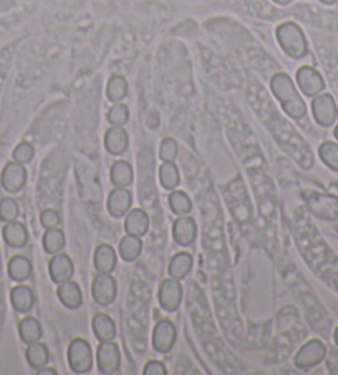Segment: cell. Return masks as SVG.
<instances>
[{
    "label": "cell",
    "mask_w": 338,
    "mask_h": 375,
    "mask_svg": "<svg viewBox=\"0 0 338 375\" xmlns=\"http://www.w3.org/2000/svg\"><path fill=\"white\" fill-rule=\"evenodd\" d=\"M270 88L277 97L282 110L289 115L292 120H302L307 116V105L304 97L300 96L295 83L287 73H277L270 80Z\"/></svg>",
    "instance_id": "6da1fadb"
},
{
    "label": "cell",
    "mask_w": 338,
    "mask_h": 375,
    "mask_svg": "<svg viewBox=\"0 0 338 375\" xmlns=\"http://www.w3.org/2000/svg\"><path fill=\"white\" fill-rule=\"evenodd\" d=\"M275 35H277L282 50H284L290 58H304L307 51H309V43H307L305 33L302 32V28L294 22H285L279 25Z\"/></svg>",
    "instance_id": "7a4b0ae2"
},
{
    "label": "cell",
    "mask_w": 338,
    "mask_h": 375,
    "mask_svg": "<svg viewBox=\"0 0 338 375\" xmlns=\"http://www.w3.org/2000/svg\"><path fill=\"white\" fill-rule=\"evenodd\" d=\"M68 366L71 372L85 374L93 367V352L85 339H73L68 346Z\"/></svg>",
    "instance_id": "3957f363"
},
{
    "label": "cell",
    "mask_w": 338,
    "mask_h": 375,
    "mask_svg": "<svg viewBox=\"0 0 338 375\" xmlns=\"http://www.w3.org/2000/svg\"><path fill=\"white\" fill-rule=\"evenodd\" d=\"M312 112H314L317 125L324 127L334 125L338 116V107L334 96L329 93L317 95L314 97V101H312Z\"/></svg>",
    "instance_id": "277c9868"
},
{
    "label": "cell",
    "mask_w": 338,
    "mask_h": 375,
    "mask_svg": "<svg viewBox=\"0 0 338 375\" xmlns=\"http://www.w3.org/2000/svg\"><path fill=\"white\" fill-rule=\"evenodd\" d=\"M325 356H327L325 344L322 341H317V339H312V341L304 344L300 351L295 354L294 362L297 367L307 371V369L315 367L317 364L324 361Z\"/></svg>",
    "instance_id": "5b68a950"
},
{
    "label": "cell",
    "mask_w": 338,
    "mask_h": 375,
    "mask_svg": "<svg viewBox=\"0 0 338 375\" xmlns=\"http://www.w3.org/2000/svg\"><path fill=\"white\" fill-rule=\"evenodd\" d=\"M297 85H299L302 93L309 97H315L325 90L324 76L312 66H302L297 70Z\"/></svg>",
    "instance_id": "8992f818"
},
{
    "label": "cell",
    "mask_w": 338,
    "mask_h": 375,
    "mask_svg": "<svg viewBox=\"0 0 338 375\" xmlns=\"http://www.w3.org/2000/svg\"><path fill=\"white\" fill-rule=\"evenodd\" d=\"M96 362L101 374H115L120 369L121 354L113 341H101L96 351Z\"/></svg>",
    "instance_id": "52a82bcc"
},
{
    "label": "cell",
    "mask_w": 338,
    "mask_h": 375,
    "mask_svg": "<svg viewBox=\"0 0 338 375\" xmlns=\"http://www.w3.org/2000/svg\"><path fill=\"white\" fill-rule=\"evenodd\" d=\"M118 292L116 287V280L113 278L110 273H100L93 281L91 286V295L93 300L98 302L100 306H108L115 301Z\"/></svg>",
    "instance_id": "ba28073f"
},
{
    "label": "cell",
    "mask_w": 338,
    "mask_h": 375,
    "mask_svg": "<svg viewBox=\"0 0 338 375\" xmlns=\"http://www.w3.org/2000/svg\"><path fill=\"white\" fill-rule=\"evenodd\" d=\"M0 182L2 187L10 194H17L25 187L27 184V171L22 164L19 162H10L4 167L2 176H0Z\"/></svg>",
    "instance_id": "9c48e42d"
},
{
    "label": "cell",
    "mask_w": 338,
    "mask_h": 375,
    "mask_svg": "<svg viewBox=\"0 0 338 375\" xmlns=\"http://www.w3.org/2000/svg\"><path fill=\"white\" fill-rule=\"evenodd\" d=\"M158 297H160V305L163 310L168 312L176 311L183 301V287L179 285V280L171 278L163 281Z\"/></svg>",
    "instance_id": "30bf717a"
},
{
    "label": "cell",
    "mask_w": 338,
    "mask_h": 375,
    "mask_svg": "<svg viewBox=\"0 0 338 375\" xmlns=\"http://www.w3.org/2000/svg\"><path fill=\"white\" fill-rule=\"evenodd\" d=\"M176 327H174L171 321H160L156 324L155 331H153V347L158 352H169L173 349L174 342H176Z\"/></svg>",
    "instance_id": "8fae6325"
},
{
    "label": "cell",
    "mask_w": 338,
    "mask_h": 375,
    "mask_svg": "<svg viewBox=\"0 0 338 375\" xmlns=\"http://www.w3.org/2000/svg\"><path fill=\"white\" fill-rule=\"evenodd\" d=\"M133 204V195L126 187H116L108 195V212L113 218H121L130 212Z\"/></svg>",
    "instance_id": "7c38bea8"
},
{
    "label": "cell",
    "mask_w": 338,
    "mask_h": 375,
    "mask_svg": "<svg viewBox=\"0 0 338 375\" xmlns=\"http://www.w3.org/2000/svg\"><path fill=\"white\" fill-rule=\"evenodd\" d=\"M198 235V227L196 222L189 217H179L176 222H174L173 227V238L179 246H189L194 243Z\"/></svg>",
    "instance_id": "4fadbf2b"
},
{
    "label": "cell",
    "mask_w": 338,
    "mask_h": 375,
    "mask_svg": "<svg viewBox=\"0 0 338 375\" xmlns=\"http://www.w3.org/2000/svg\"><path fill=\"white\" fill-rule=\"evenodd\" d=\"M48 270H50V276H52V280L56 282V285L71 280L75 271L73 261H71L70 256L65 253H56L53 258L50 260Z\"/></svg>",
    "instance_id": "5bb4252c"
},
{
    "label": "cell",
    "mask_w": 338,
    "mask_h": 375,
    "mask_svg": "<svg viewBox=\"0 0 338 375\" xmlns=\"http://www.w3.org/2000/svg\"><path fill=\"white\" fill-rule=\"evenodd\" d=\"M310 208L317 217L338 220V199L332 195H315L314 199H310Z\"/></svg>",
    "instance_id": "9a60e30c"
},
{
    "label": "cell",
    "mask_w": 338,
    "mask_h": 375,
    "mask_svg": "<svg viewBox=\"0 0 338 375\" xmlns=\"http://www.w3.org/2000/svg\"><path fill=\"white\" fill-rule=\"evenodd\" d=\"M56 295H58L61 305L68 307V310H78L81 302H83V295H81L80 286L71 280L60 282L58 290H56Z\"/></svg>",
    "instance_id": "2e32d148"
},
{
    "label": "cell",
    "mask_w": 338,
    "mask_h": 375,
    "mask_svg": "<svg viewBox=\"0 0 338 375\" xmlns=\"http://www.w3.org/2000/svg\"><path fill=\"white\" fill-rule=\"evenodd\" d=\"M128 144H130V137H128V132L123 127L113 126L111 130L106 131L105 147L113 156H120V154L125 152L128 149Z\"/></svg>",
    "instance_id": "e0dca14e"
},
{
    "label": "cell",
    "mask_w": 338,
    "mask_h": 375,
    "mask_svg": "<svg viewBox=\"0 0 338 375\" xmlns=\"http://www.w3.org/2000/svg\"><path fill=\"white\" fill-rule=\"evenodd\" d=\"M2 235H4L5 243H7L10 248H22V246L27 245V241H29L27 228L24 227V223L17 222V220L5 223Z\"/></svg>",
    "instance_id": "ac0fdd59"
},
{
    "label": "cell",
    "mask_w": 338,
    "mask_h": 375,
    "mask_svg": "<svg viewBox=\"0 0 338 375\" xmlns=\"http://www.w3.org/2000/svg\"><path fill=\"white\" fill-rule=\"evenodd\" d=\"M148 228H150V217H148L145 210L135 208L128 213L125 220V232L128 235H135L141 238L143 235H146Z\"/></svg>",
    "instance_id": "d6986e66"
},
{
    "label": "cell",
    "mask_w": 338,
    "mask_h": 375,
    "mask_svg": "<svg viewBox=\"0 0 338 375\" xmlns=\"http://www.w3.org/2000/svg\"><path fill=\"white\" fill-rule=\"evenodd\" d=\"M93 260L98 273H111L116 268V251L111 245H100L95 251Z\"/></svg>",
    "instance_id": "ffe728a7"
},
{
    "label": "cell",
    "mask_w": 338,
    "mask_h": 375,
    "mask_svg": "<svg viewBox=\"0 0 338 375\" xmlns=\"http://www.w3.org/2000/svg\"><path fill=\"white\" fill-rule=\"evenodd\" d=\"M10 301L15 311L29 312L35 305L34 291L29 286H15L10 292Z\"/></svg>",
    "instance_id": "44dd1931"
},
{
    "label": "cell",
    "mask_w": 338,
    "mask_h": 375,
    "mask_svg": "<svg viewBox=\"0 0 338 375\" xmlns=\"http://www.w3.org/2000/svg\"><path fill=\"white\" fill-rule=\"evenodd\" d=\"M193 268V256L181 251L173 256L171 263H169V276L174 280H184L189 275V271Z\"/></svg>",
    "instance_id": "7402d4cb"
},
{
    "label": "cell",
    "mask_w": 338,
    "mask_h": 375,
    "mask_svg": "<svg viewBox=\"0 0 338 375\" xmlns=\"http://www.w3.org/2000/svg\"><path fill=\"white\" fill-rule=\"evenodd\" d=\"M91 326H93V332L98 341H115L116 326L108 315H96Z\"/></svg>",
    "instance_id": "603a6c76"
},
{
    "label": "cell",
    "mask_w": 338,
    "mask_h": 375,
    "mask_svg": "<svg viewBox=\"0 0 338 375\" xmlns=\"http://www.w3.org/2000/svg\"><path fill=\"white\" fill-rule=\"evenodd\" d=\"M19 334L25 344L39 342L42 339V326L35 317H24L19 324Z\"/></svg>",
    "instance_id": "cb8c5ba5"
},
{
    "label": "cell",
    "mask_w": 338,
    "mask_h": 375,
    "mask_svg": "<svg viewBox=\"0 0 338 375\" xmlns=\"http://www.w3.org/2000/svg\"><path fill=\"white\" fill-rule=\"evenodd\" d=\"M143 251V241L140 236L135 235H126L125 238L120 241V256L125 261H135L140 258Z\"/></svg>",
    "instance_id": "d4e9b609"
},
{
    "label": "cell",
    "mask_w": 338,
    "mask_h": 375,
    "mask_svg": "<svg viewBox=\"0 0 338 375\" xmlns=\"http://www.w3.org/2000/svg\"><path fill=\"white\" fill-rule=\"evenodd\" d=\"M111 182L115 187H128L133 182V167L126 161H116L111 166Z\"/></svg>",
    "instance_id": "484cf974"
},
{
    "label": "cell",
    "mask_w": 338,
    "mask_h": 375,
    "mask_svg": "<svg viewBox=\"0 0 338 375\" xmlns=\"http://www.w3.org/2000/svg\"><path fill=\"white\" fill-rule=\"evenodd\" d=\"M25 356H27V362L30 364V367H34V369L45 367L48 364V359H50L47 346H45V344H42L40 341L34 342V344H29Z\"/></svg>",
    "instance_id": "4316f807"
},
{
    "label": "cell",
    "mask_w": 338,
    "mask_h": 375,
    "mask_svg": "<svg viewBox=\"0 0 338 375\" xmlns=\"http://www.w3.org/2000/svg\"><path fill=\"white\" fill-rule=\"evenodd\" d=\"M9 275L14 281L29 280L30 275H32V263H30V260L25 258V256H14V258L9 261Z\"/></svg>",
    "instance_id": "83f0119b"
},
{
    "label": "cell",
    "mask_w": 338,
    "mask_h": 375,
    "mask_svg": "<svg viewBox=\"0 0 338 375\" xmlns=\"http://www.w3.org/2000/svg\"><path fill=\"white\" fill-rule=\"evenodd\" d=\"M65 233L58 228H48L43 235V248L50 255L61 253V250L65 248Z\"/></svg>",
    "instance_id": "f1b7e54d"
},
{
    "label": "cell",
    "mask_w": 338,
    "mask_h": 375,
    "mask_svg": "<svg viewBox=\"0 0 338 375\" xmlns=\"http://www.w3.org/2000/svg\"><path fill=\"white\" fill-rule=\"evenodd\" d=\"M128 95V83L125 76L115 75L111 76L108 85H106V96L111 102H121Z\"/></svg>",
    "instance_id": "f546056e"
},
{
    "label": "cell",
    "mask_w": 338,
    "mask_h": 375,
    "mask_svg": "<svg viewBox=\"0 0 338 375\" xmlns=\"http://www.w3.org/2000/svg\"><path fill=\"white\" fill-rule=\"evenodd\" d=\"M160 181L161 186L166 190H173L179 186L181 177H179V171L178 167L174 166V162H165L160 167Z\"/></svg>",
    "instance_id": "4dcf8cb0"
},
{
    "label": "cell",
    "mask_w": 338,
    "mask_h": 375,
    "mask_svg": "<svg viewBox=\"0 0 338 375\" xmlns=\"http://www.w3.org/2000/svg\"><path fill=\"white\" fill-rule=\"evenodd\" d=\"M169 207H171L173 213L179 215V217H183V215H186L191 212V199L188 197V194L184 192H173L169 195Z\"/></svg>",
    "instance_id": "1f68e13d"
},
{
    "label": "cell",
    "mask_w": 338,
    "mask_h": 375,
    "mask_svg": "<svg viewBox=\"0 0 338 375\" xmlns=\"http://www.w3.org/2000/svg\"><path fill=\"white\" fill-rule=\"evenodd\" d=\"M320 159L325 166H329L332 171L338 172V144L337 142H324L319 149Z\"/></svg>",
    "instance_id": "d6a6232c"
},
{
    "label": "cell",
    "mask_w": 338,
    "mask_h": 375,
    "mask_svg": "<svg viewBox=\"0 0 338 375\" xmlns=\"http://www.w3.org/2000/svg\"><path fill=\"white\" fill-rule=\"evenodd\" d=\"M108 121L111 126H120L123 127L130 121V111H128L126 105H121V102H115L110 107L108 111Z\"/></svg>",
    "instance_id": "836d02e7"
},
{
    "label": "cell",
    "mask_w": 338,
    "mask_h": 375,
    "mask_svg": "<svg viewBox=\"0 0 338 375\" xmlns=\"http://www.w3.org/2000/svg\"><path fill=\"white\" fill-rule=\"evenodd\" d=\"M20 215V208H19V204L15 202L14 199H2L0 200V220L5 223L9 222H14V220H17Z\"/></svg>",
    "instance_id": "e575fe53"
},
{
    "label": "cell",
    "mask_w": 338,
    "mask_h": 375,
    "mask_svg": "<svg viewBox=\"0 0 338 375\" xmlns=\"http://www.w3.org/2000/svg\"><path fill=\"white\" fill-rule=\"evenodd\" d=\"M14 161L22 164V166H25V164H29L30 161H32L34 156H35V149L32 144L29 142H20L17 147L14 149Z\"/></svg>",
    "instance_id": "d590c367"
},
{
    "label": "cell",
    "mask_w": 338,
    "mask_h": 375,
    "mask_svg": "<svg viewBox=\"0 0 338 375\" xmlns=\"http://www.w3.org/2000/svg\"><path fill=\"white\" fill-rule=\"evenodd\" d=\"M160 157L163 159V162H174V159L178 157V142L173 137L163 139L160 146Z\"/></svg>",
    "instance_id": "8d00e7d4"
},
{
    "label": "cell",
    "mask_w": 338,
    "mask_h": 375,
    "mask_svg": "<svg viewBox=\"0 0 338 375\" xmlns=\"http://www.w3.org/2000/svg\"><path fill=\"white\" fill-rule=\"evenodd\" d=\"M40 222H42L43 227L48 230V228L58 227L61 218H60V215H58V212H56V210L48 208V210H43L42 215H40Z\"/></svg>",
    "instance_id": "74e56055"
},
{
    "label": "cell",
    "mask_w": 338,
    "mask_h": 375,
    "mask_svg": "<svg viewBox=\"0 0 338 375\" xmlns=\"http://www.w3.org/2000/svg\"><path fill=\"white\" fill-rule=\"evenodd\" d=\"M145 375H166V367L165 364L160 362V361H150L146 364L145 371H143Z\"/></svg>",
    "instance_id": "f35d334b"
},
{
    "label": "cell",
    "mask_w": 338,
    "mask_h": 375,
    "mask_svg": "<svg viewBox=\"0 0 338 375\" xmlns=\"http://www.w3.org/2000/svg\"><path fill=\"white\" fill-rule=\"evenodd\" d=\"M37 375H56V372L50 367H42V369H37Z\"/></svg>",
    "instance_id": "ab89813d"
},
{
    "label": "cell",
    "mask_w": 338,
    "mask_h": 375,
    "mask_svg": "<svg viewBox=\"0 0 338 375\" xmlns=\"http://www.w3.org/2000/svg\"><path fill=\"white\" fill-rule=\"evenodd\" d=\"M275 4H279V5H289L292 0H274Z\"/></svg>",
    "instance_id": "60d3db41"
},
{
    "label": "cell",
    "mask_w": 338,
    "mask_h": 375,
    "mask_svg": "<svg viewBox=\"0 0 338 375\" xmlns=\"http://www.w3.org/2000/svg\"><path fill=\"white\" fill-rule=\"evenodd\" d=\"M320 2L322 4H327V5H334V4L338 2V0H320Z\"/></svg>",
    "instance_id": "b9f144b4"
},
{
    "label": "cell",
    "mask_w": 338,
    "mask_h": 375,
    "mask_svg": "<svg viewBox=\"0 0 338 375\" xmlns=\"http://www.w3.org/2000/svg\"><path fill=\"white\" fill-rule=\"evenodd\" d=\"M334 337H335V342L338 344V327H337V331H335V336H334Z\"/></svg>",
    "instance_id": "7bdbcfd3"
},
{
    "label": "cell",
    "mask_w": 338,
    "mask_h": 375,
    "mask_svg": "<svg viewBox=\"0 0 338 375\" xmlns=\"http://www.w3.org/2000/svg\"><path fill=\"white\" fill-rule=\"evenodd\" d=\"M334 134H335V137H337V141H338V126L335 127V132H334Z\"/></svg>",
    "instance_id": "ee69618b"
}]
</instances>
